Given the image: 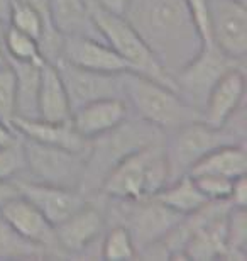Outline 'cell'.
I'll return each mask as SVG.
<instances>
[{"instance_id":"4dcf8cb0","label":"cell","mask_w":247,"mask_h":261,"mask_svg":"<svg viewBox=\"0 0 247 261\" xmlns=\"http://www.w3.org/2000/svg\"><path fill=\"white\" fill-rule=\"evenodd\" d=\"M185 4L203 46H212L213 43L212 24H210V2L208 0H185Z\"/></svg>"},{"instance_id":"e0dca14e","label":"cell","mask_w":247,"mask_h":261,"mask_svg":"<svg viewBox=\"0 0 247 261\" xmlns=\"http://www.w3.org/2000/svg\"><path fill=\"white\" fill-rule=\"evenodd\" d=\"M129 116L130 109L125 98H100L75 109L71 112L70 122L83 138L92 139L117 127Z\"/></svg>"},{"instance_id":"277c9868","label":"cell","mask_w":247,"mask_h":261,"mask_svg":"<svg viewBox=\"0 0 247 261\" xmlns=\"http://www.w3.org/2000/svg\"><path fill=\"white\" fill-rule=\"evenodd\" d=\"M170 184V168L162 143L149 144L124 158L107 175L98 194L117 200L154 197Z\"/></svg>"},{"instance_id":"cb8c5ba5","label":"cell","mask_w":247,"mask_h":261,"mask_svg":"<svg viewBox=\"0 0 247 261\" xmlns=\"http://www.w3.org/2000/svg\"><path fill=\"white\" fill-rule=\"evenodd\" d=\"M247 244V212L245 207H230L225 219V258L245 259Z\"/></svg>"},{"instance_id":"7a4b0ae2","label":"cell","mask_w":247,"mask_h":261,"mask_svg":"<svg viewBox=\"0 0 247 261\" xmlns=\"http://www.w3.org/2000/svg\"><path fill=\"white\" fill-rule=\"evenodd\" d=\"M162 141H164L162 130L143 119L130 116L117 127L92 138L85 154L80 192L87 197L97 195L107 175L124 158L141 148Z\"/></svg>"},{"instance_id":"8fae6325","label":"cell","mask_w":247,"mask_h":261,"mask_svg":"<svg viewBox=\"0 0 247 261\" xmlns=\"http://www.w3.org/2000/svg\"><path fill=\"white\" fill-rule=\"evenodd\" d=\"M213 46L229 58L244 61L247 55V9L242 0H208Z\"/></svg>"},{"instance_id":"3957f363","label":"cell","mask_w":247,"mask_h":261,"mask_svg":"<svg viewBox=\"0 0 247 261\" xmlns=\"http://www.w3.org/2000/svg\"><path fill=\"white\" fill-rule=\"evenodd\" d=\"M124 98L135 117L166 134L202 121V112L190 106L175 88L134 71L124 73Z\"/></svg>"},{"instance_id":"d590c367","label":"cell","mask_w":247,"mask_h":261,"mask_svg":"<svg viewBox=\"0 0 247 261\" xmlns=\"http://www.w3.org/2000/svg\"><path fill=\"white\" fill-rule=\"evenodd\" d=\"M9 10H10V0H0V22L9 24Z\"/></svg>"},{"instance_id":"7402d4cb","label":"cell","mask_w":247,"mask_h":261,"mask_svg":"<svg viewBox=\"0 0 247 261\" xmlns=\"http://www.w3.org/2000/svg\"><path fill=\"white\" fill-rule=\"evenodd\" d=\"M9 65L15 75V117L38 119V92L43 65L10 58Z\"/></svg>"},{"instance_id":"9a60e30c","label":"cell","mask_w":247,"mask_h":261,"mask_svg":"<svg viewBox=\"0 0 247 261\" xmlns=\"http://www.w3.org/2000/svg\"><path fill=\"white\" fill-rule=\"evenodd\" d=\"M0 217L28 243L43 248L48 254L52 251L63 254L56 244L54 226L22 195L9 202L0 211Z\"/></svg>"},{"instance_id":"4316f807","label":"cell","mask_w":247,"mask_h":261,"mask_svg":"<svg viewBox=\"0 0 247 261\" xmlns=\"http://www.w3.org/2000/svg\"><path fill=\"white\" fill-rule=\"evenodd\" d=\"M138 256L132 236L129 229L120 224H115L112 229H108L102 241V258L110 261L120 259H134Z\"/></svg>"},{"instance_id":"484cf974","label":"cell","mask_w":247,"mask_h":261,"mask_svg":"<svg viewBox=\"0 0 247 261\" xmlns=\"http://www.w3.org/2000/svg\"><path fill=\"white\" fill-rule=\"evenodd\" d=\"M49 256L43 248L34 246L22 239L7 222L0 217V258L24 259V258H46Z\"/></svg>"},{"instance_id":"f546056e","label":"cell","mask_w":247,"mask_h":261,"mask_svg":"<svg viewBox=\"0 0 247 261\" xmlns=\"http://www.w3.org/2000/svg\"><path fill=\"white\" fill-rule=\"evenodd\" d=\"M200 192L208 198L210 202H220L229 200L230 192H232V178H225V176L217 175H195L193 176Z\"/></svg>"},{"instance_id":"8d00e7d4","label":"cell","mask_w":247,"mask_h":261,"mask_svg":"<svg viewBox=\"0 0 247 261\" xmlns=\"http://www.w3.org/2000/svg\"><path fill=\"white\" fill-rule=\"evenodd\" d=\"M7 65H9V58H7V53H5L4 46L0 44V68H4V66H7Z\"/></svg>"},{"instance_id":"5bb4252c","label":"cell","mask_w":247,"mask_h":261,"mask_svg":"<svg viewBox=\"0 0 247 261\" xmlns=\"http://www.w3.org/2000/svg\"><path fill=\"white\" fill-rule=\"evenodd\" d=\"M105 224L107 217L102 208L87 202L75 214L54 226L58 248L63 254L85 253L105 231Z\"/></svg>"},{"instance_id":"6da1fadb","label":"cell","mask_w":247,"mask_h":261,"mask_svg":"<svg viewBox=\"0 0 247 261\" xmlns=\"http://www.w3.org/2000/svg\"><path fill=\"white\" fill-rule=\"evenodd\" d=\"M124 17L171 76L203 46L185 0H130Z\"/></svg>"},{"instance_id":"ba28073f","label":"cell","mask_w":247,"mask_h":261,"mask_svg":"<svg viewBox=\"0 0 247 261\" xmlns=\"http://www.w3.org/2000/svg\"><path fill=\"white\" fill-rule=\"evenodd\" d=\"M235 66L245 65L244 61L229 58L217 46H202V49L198 51L195 58L188 61L181 70H178L173 75L176 92L190 106L202 112L205 102L208 98V93L215 87V83Z\"/></svg>"},{"instance_id":"d6a6232c","label":"cell","mask_w":247,"mask_h":261,"mask_svg":"<svg viewBox=\"0 0 247 261\" xmlns=\"http://www.w3.org/2000/svg\"><path fill=\"white\" fill-rule=\"evenodd\" d=\"M229 202L232 203L234 207H245V203H247V181H245V175L239 176V178L234 180L232 192H230Z\"/></svg>"},{"instance_id":"d6986e66","label":"cell","mask_w":247,"mask_h":261,"mask_svg":"<svg viewBox=\"0 0 247 261\" xmlns=\"http://www.w3.org/2000/svg\"><path fill=\"white\" fill-rule=\"evenodd\" d=\"M71 117V106L60 73L52 63L41 66V80L38 92V119L49 122H68Z\"/></svg>"},{"instance_id":"1f68e13d","label":"cell","mask_w":247,"mask_h":261,"mask_svg":"<svg viewBox=\"0 0 247 261\" xmlns=\"http://www.w3.org/2000/svg\"><path fill=\"white\" fill-rule=\"evenodd\" d=\"M20 197V190L15 178H5L0 180V211L7 205L9 202H12L14 198Z\"/></svg>"},{"instance_id":"ac0fdd59","label":"cell","mask_w":247,"mask_h":261,"mask_svg":"<svg viewBox=\"0 0 247 261\" xmlns=\"http://www.w3.org/2000/svg\"><path fill=\"white\" fill-rule=\"evenodd\" d=\"M12 127L20 138L33 139L36 143H43L48 146H56L73 153L87 154L90 139L83 138L73 124L68 122H49L43 119H25L14 117Z\"/></svg>"},{"instance_id":"52a82bcc","label":"cell","mask_w":247,"mask_h":261,"mask_svg":"<svg viewBox=\"0 0 247 261\" xmlns=\"http://www.w3.org/2000/svg\"><path fill=\"white\" fill-rule=\"evenodd\" d=\"M20 144L24 153V171L19 178L80 190L85 154L36 143L28 138H20Z\"/></svg>"},{"instance_id":"2e32d148","label":"cell","mask_w":247,"mask_h":261,"mask_svg":"<svg viewBox=\"0 0 247 261\" xmlns=\"http://www.w3.org/2000/svg\"><path fill=\"white\" fill-rule=\"evenodd\" d=\"M245 73L244 66L229 70L210 90L202 111V121L212 127H224L229 119L244 107Z\"/></svg>"},{"instance_id":"7c38bea8","label":"cell","mask_w":247,"mask_h":261,"mask_svg":"<svg viewBox=\"0 0 247 261\" xmlns=\"http://www.w3.org/2000/svg\"><path fill=\"white\" fill-rule=\"evenodd\" d=\"M58 60L92 71H130L129 65L102 38H92V36H63Z\"/></svg>"},{"instance_id":"83f0119b","label":"cell","mask_w":247,"mask_h":261,"mask_svg":"<svg viewBox=\"0 0 247 261\" xmlns=\"http://www.w3.org/2000/svg\"><path fill=\"white\" fill-rule=\"evenodd\" d=\"M15 117V75L10 65L0 68V121L12 127Z\"/></svg>"},{"instance_id":"5b68a950","label":"cell","mask_w":247,"mask_h":261,"mask_svg":"<svg viewBox=\"0 0 247 261\" xmlns=\"http://www.w3.org/2000/svg\"><path fill=\"white\" fill-rule=\"evenodd\" d=\"M87 5L90 19L95 24L100 38L129 65L130 71L148 76L151 80L176 90L173 76L162 68L156 55L124 15L107 12L95 0H87Z\"/></svg>"},{"instance_id":"74e56055","label":"cell","mask_w":247,"mask_h":261,"mask_svg":"<svg viewBox=\"0 0 247 261\" xmlns=\"http://www.w3.org/2000/svg\"><path fill=\"white\" fill-rule=\"evenodd\" d=\"M242 2H245V0H242Z\"/></svg>"},{"instance_id":"e575fe53","label":"cell","mask_w":247,"mask_h":261,"mask_svg":"<svg viewBox=\"0 0 247 261\" xmlns=\"http://www.w3.org/2000/svg\"><path fill=\"white\" fill-rule=\"evenodd\" d=\"M19 138H20V136L15 133L14 127H10V126H7V124H4L2 121H0V146L12 144Z\"/></svg>"},{"instance_id":"ffe728a7","label":"cell","mask_w":247,"mask_h":261,"mask_svg":"<svg viewBox=\"0 0 247 261\" xmlns=\"http://www.w3.org/2000/svg\"><path fill=\"white\" fill-rule=\"evenodd\" d=\"M51 22L63 36H92L100 38L88 14L87 0H48Z\"/></svg>"},{"instance_id":"8992f818","label":"cell","mask_w":247,"mask_h":261,"mask_svg":"<svg viewBox=\"0 0 247 261\" xmlns=\"http://www.w3.org/2000/svg\"><path fill=\"white\" fill-rule=\"evenodd\" d=\"M244 143V138L229 127H212L203 121L186 124L164 136L162 146L170 168V181L188 175L202 158L227 144Z\"/></svg>"},{"instance_id":"603a6c76","label":"cell","mask_w":247,"mask_h":261,"mask_svg":"<svg viewBox=\"0 0 247 261\" xmlns=\"http://www.w3.org/2000/svg\"><path fill=\"white\" fill-rule=\"evenodd\" d=\"M154 198L181 216H191L210 202L200 192L191 175H183L170 181L161 192H157Z\"/></svg>"},{"instance_id":"9c48e42d","label":"cell","mask_w":247,"mask_h":261,"mask_svg":"<svg viewBox=\"0 0 247 261\" xmlns=\"http://www.w3.org/2000/svg\"><path fill=\"white\" fill-rule=\"evenodd\" d=\"M119 202L122 203L119 216L124 219L120 226L129 229L138 254L154 244H159L186 217L171 211L170 207H166L154 197L143 198V200Z\"/></svg>"},{"instance_id":"f1b7e54d","label":"cell","mask_w":247,"mask_h":261,"mask_svg":"<svg viewBox=\"0 0 247 261\" xmlns=\"http://www.w3.org/2000/svg\"><path fill=\"white\" fill-rule=\"evenodd\" d=\"M24 171V153L20 138L12 144L0 146V180L19 178Z\"/></svg>"},{"instance_id":"d4e9b609","label":"cell","mask_w":247,"mask_h":261,"mask_svg":"<svg viewBox=\"0 0 247 261\" xmlns=\"http://www.w3.org/2000/svg\"><path fill=\"white\" fill-rule=\"evenodd\" d=\"M4 49L7 53V58L25 61V63H36V65H44L46 60L43 53H41L39 41L31 38L29 34H24L20 31L10 28H5L4 34Z\"/></svg>"},{"instance_id":"44dd1931","label":"cell","mask_w":247,"mask_h":261,"mask_svg":"<svg viewBox=\"0 0 247 261\" xmlns=\"http://www.w3.org/2000/svg\"><path fill=\"white\" fill-rule=\"evenodd\" d=\"M247 171V153L245 143L227 144L213 149L205 158L190 170L191 176L195 175H217L225 178H239Z\"/></svg>"},{"instance_id":"4fadbf2b","label":"cell","mask_w":247,"mask_h":261,"mask_svg":"<svg viewBox=\"0 0 247 261\" xmlns=\"http://www.w3.org/2000/svg\"><path fill=\"white\" fill-rule=\"evenodd\" d=\"M15 180H17L20 195L33 203L52 226H58L88 202V197L83 195L78 189L41 184L28 178Z\"/></svg>"},{"instance_id":"836d02e7","label":"cell","mask_w":247,"mask_h":261,"mask_svg":"<svg viewBox=\"0 0 247 261\" xmlns=\"http://www.w3.org/2000/svg\"><path fill=\"white\" fill-rule=\"evenodd\" d=\"M95 2L110 14L124 15L125 10H127V7H129L130 0H95Z\"/></svg>"},{"instance_id":"30bf717a","label":"cell","mask_w":247,"mask_h":261,"mask_svg":"<svg viewBox=\"0 0 247 261\" xmlns=\"http://www.w3.org/2000/svg\"><path fill=\"white\" fill-rule=\"evenodd\" d=\"M56 66L70 98L71 112L88 102L100 98H124V73H103L78 68L58 60Z\"/></svg>"}]
</instances>
